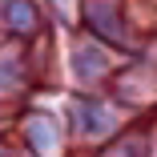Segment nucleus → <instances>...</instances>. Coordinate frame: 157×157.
I'll return each mask as SVG.
<instances>
[{"mask_svg":"<svg viewBox=\"0 0 157 157\" xmlns=\"http://www.w3.org/2000/svg\"><path fill=\"white\" fill-rule=\"evenodd\" d=\"M77 121H81L85 133H105V129H109V113H105L101 105H93V101H81V105H77Z\"/></svg>","mask_w":157,"mask_h":157,"instance_id":"f257e3e1","label":"nucleus"},{"mask_svg":"<svg viewBox=\"0 0 157 157\" xmlns=\"http://www.w3.org/2000/svg\"><path fill=\"white\" fill-rule=\"evenodd\" d=\"M28 141H33L40 153H48L52 145H56V133H52V121H44V117H36L33 125H28Z\"/></svg>","mask_w":157,"mask_h":157,"instance_id":"7ed1b4c3","label":"nucleus"},{"mask_svg":"<svg viewBox=\"0 0 157 157\" xmlns=\"http://www.w3.org/2000/svg\"><path fill=\"white\" fill-rule=\"evenodd\" d=\"M4 20L12 28H20V33H28V28L36 24V12L28 8V0H8V4H4Z\"/></svg>","mask_w":157,"mask_h":157,"instance_id":"f03ea898","label":"nucleus"},{"mask_svg":"<svg viewBox=\"0 0 157 157\" xmlns=\"http://www.w3.org/2000/svg\"><path fill=\"white\" fill-rule=\"evenodd\" d=\"M0 157H12V153H0Z\"/></svg>","mask_w":157,"mask_h":157,"instance_id":"423d86ee","label":"nucleus"},{"mask_svg":"<svg viewBox=\"0 0 157 157\" xmlns=\"http://www.w3.org/2000/svg\"><path fill=\"white\" fill-rule=\"evenodd\" d=\"M105 69V56L97 52V48H77V73L89 81V77H97Z\"/></svg>","mask_w":157,"mask_h":157,"instance_id":"20e7f679","label":"nucleus"},{"mask_svg":"<svg viewBox=\"0 0 157 157\" xmlns=\"http://www.w3.org/2000/svg\"><path fill=\"white\" fill-rule=\"evenodd\" d=\"M12 77H16V73H12V69H0V89H4V85H8V81H12Z\"/></svg>","mask_w":157,"mask_h":157,"instance_id":"39448f33","label":"nucleus"}]
</instances>
